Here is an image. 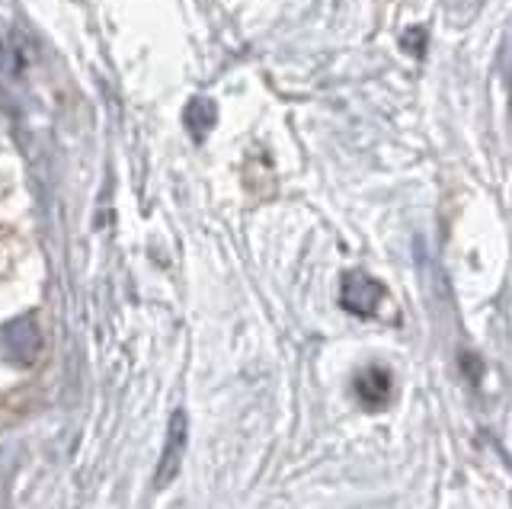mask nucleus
Masks as SVG:
<instances>
[{"instance_id": "nucleus-1", "label": "nucleus", "mask_w": 512, "mask_h": 509, "mask_svg": "<svg viewBox=\"0 0 512 509\" xmlns=\"http://www.w3.org/2000/svg\"><path fill=\"white\" fill-rule=\"evenodd\" d=\"M384 298V285L378 279H372L368 273H359V269H352V273L343 276V285H340V301L349 314L356 317H372L381 305Z\"/></svg>"}, {"instance_id": "nucleus-4", "label": "nucleus", "mask_w": 512, "mask_h": 509, "mask_svg": "<svg viewBox=\"0 0 512 509\" xmlns=\"http://www.w3.org/2000/svg\"><path fill=\"white\" fill-rule=\"evenodd\" d=\"M4 343H7V356L13 362H20V365L32 362V359H36V353H39V333H36V327H32V321L10 324Z\"/></svg>"}, {"instance_id": "nucleus-5", "label": "nucleus", "mask_w": 512, "mask_h": 509, "mask_svg": "<svg viewBox=\"0 0 512 509\" xmlns=\"http://www.w3.org/2000/svg\"><path fill=\"white\" fill-rule=\"evenodd\" d=\"M423 36H426V29H410V33H404V39H400V45H404L410 55H423V42H416Z\"/></svg>"}, {"instance_id": "nucleus-3", "label": "nucleus", "mask_w": 512, "mask_h": 509, "mask_svg": "<svg viewBox=\"0 0 512 509\" xmlns=\"http://www.w3.org/2000/svg\"><path fill=\"white\" fill-rule=\"evenodd\" d=\"M356 397L368 410H381L391 404L394 397V378L384 365H368L356 375Z\"/></svg>"}, {"instance_id": "nucleus-2", "label": "nucleus", "mask_w": 512, "mask_h": 509, "mask_svg": "<svg viewBox=\"0 0 512 509\" xmlns=\"http://www.w3.org/2000/svg\"><path fill=\"white\" fill-rule=\"evenodd\" d=\"M183 455H186V413L176 410L170 420V429H167V445H164V455H160V468L154 477L157 487H167L173 477L180 474Z\"/></svg>"}]
</instances>
